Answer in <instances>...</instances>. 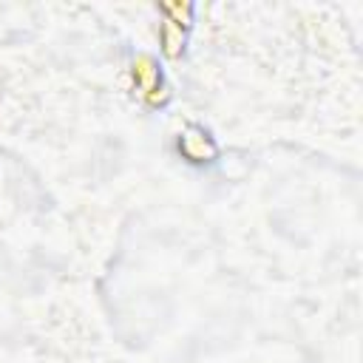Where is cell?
Listing matches in <instances>:
<instances>
[{
  "mask_svg": "<svg viewBox=\"0 0 363 363\" xmlns=\"http://www.w3.org/2000/svg\"><path fill=\"white\" fill-rule=\"evenodd\" d=\"M128 88L145 108H164L170 102V85L153 54H136L128 62Z\"/></svg>",
  "mask_w": 363,
  "mask_h": 363,
  "instance_id": "6da1fadb",
  "label": "cell"
},
{
  "mask_svg": "<svg viewBox=\"0 0 363 363\" xmlns=\"http://www.w3.org/2000/svg\"><path fill=\"white\" fill-rule=\"evenodd\" d=\"M162 23L156 28V37H159V51L167 57V60H179L187 48V37H190V28H193V6L190 3H164V6H156Z\"/></svg>",
  "mask_w": 363,
  "mask_h": 363,
  "instance_id": "7a4b0ae2",
  "label": "cell"
},
{
  "mask_svg": "<svg viewBox=\"0 0 363 363\" xmlns=\"http://www.w3.org/2000/svg\"><path fill=\"white\" fill-rule=\"evenodd\" d=\"M176 150L187 164H210L218 159V142L216 136L199 125V122H187L179 133H176Z\"/></svg>",
  "mask_w": 363,
  "mask_h": 363,
  "instance_id": "3957f363",
  "label": "cell"
}]
</instances>
